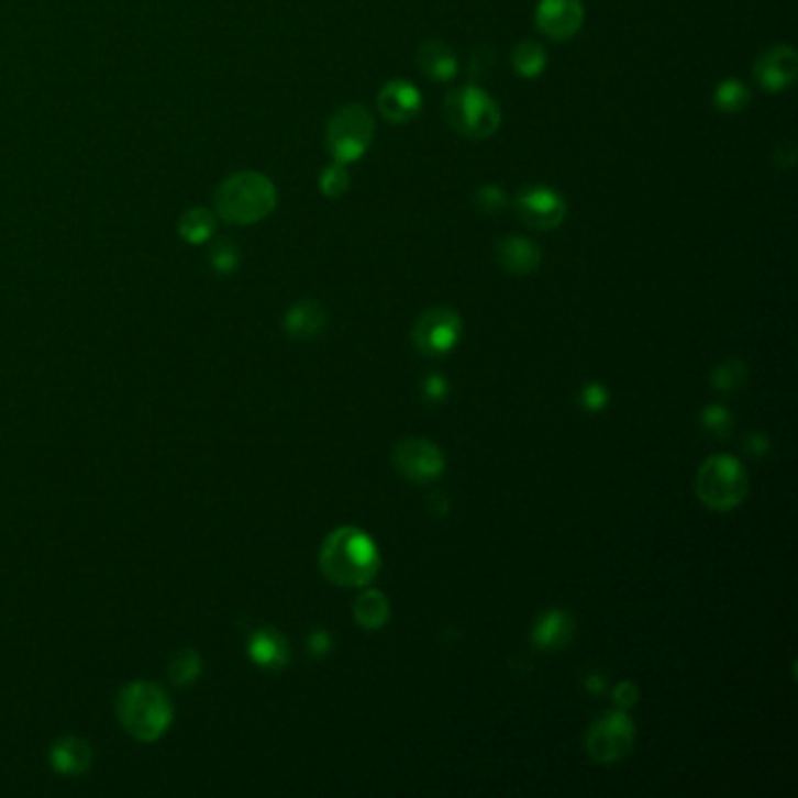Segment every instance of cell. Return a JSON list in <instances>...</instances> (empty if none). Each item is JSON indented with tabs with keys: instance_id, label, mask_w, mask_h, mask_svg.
<instances>
[{
	"instance_id": "obj_8",
	"label": "cell",
	"mask_w": 798,
	"mask_h": 798,
	"mask_svg": "<svg viewBox=\"0 0 798 798\" xmlns=\"http://www.w3.org/2000/svg\"><path fill=\"white\" fill-rule=\"evenodd\" d=\"M462 337V317L450 307H431L414 323L412 342L424 356L447 354Z\"/></svg>"
},
{
	"instance_id": "obj_33",
	"label": "cell",
	"mask_w": 798,
	"mask_h": 798,
	"mask_svg": "<svg viewBox=\"0 0 798 798\" xmlns=\"http://www.w3.org/2000/svg\"><path fill=\"white\" fill-rule=\"evenodd\" d=\"M310 646H312V651H314V653H325V651L331 649L329 634H325V632H314V634H312V640H310Z\"/></svg>"
},
{
	"instance_id": "obj_28",
	"label": "cell",
	"mask_w": 798,
	"mask_h": 798,
	"mask_svg": "<svg viewBox=\"0 0 798 798\" xmlns=\"http://www.w3.org/2000/svg\"><path fill=\"white\" fill-rule=\"evenodd\" d=\"M474 202H476L478 211H483V213H501L506 209V204H508V199H506V192L501 188L483 186V188L476 190Z\"/></svg>"
},
{
	"instance_id": "obj_17",
	"label": "cell",
	"mask_w": 798,
	"mask_h": 798,
	"mask_svg": "<svg viewBox=\"0 0 798 798\" xmlns=\"http://www.w3.org/2000/svg\"><path fill=\"white\" fill-rule=\"evenodd\" d=\"M497 263L511 275H532L541 265V251L524 237H503L497 242Z\"/></svg>"
},
{
	"instance_id": "obj_5",
	"label": "cell",
	"mask_w": 798,
	"mask_h": 798,
	"mask_svg": "<svg viewBox=\"0 0 798 798\" xmlns=\"http://www.w3.org/2000/svg\"><path fill=\"white\" fill-rule=\"evenodd\" d=\"M698 499L712 511H733L747 497V470L731 455L705 459L696 476Z\"/></svg>"
},
{
	"instance_id": "obj_23",
	"label": "cell",
	"mask_w": 798,
	"mask_h": 798,
	"mask_svg": "<svg viewBox=\"0 0 798 798\" xmlns=\"http://www.w3.org/2000/svg\"><path fill=\"white\" fill-rule=\"evenodd\" d=\"M202 673V656L195 649H180L174 653L169 661V681L178 688H186L195 684V679Z\"/></svg>"
},
{
	"instance_id": "obj_12",
	"label": "cell",
	"mask_w": 798,
	"mask_h": 798,
	"mask_svg": "<svg viewBox=\"0 0 798 798\" xmlns=\"http://www.w3.org/2000/svg\"><path fill=\"white\" fill-rule=\"evenodd\" d=\"M796 70V52L789 45H775L758 57L754 66V78L766 92H785L787 87L794 85Z\"/></svg>"
},
{
	"instance_id": "obj_2",
	"label": "cell",
	"mask_w": 798,
	"mask_h": 798,
	"mask_svg": "<svg viewBox=\"0 0 798 798\" xmlns=\"http://www.w3.org/2000/svg\"><path fill=\"white\" fill-rule=\"evenodd\" d=\"M115 714L126 735L151 745L169 731L174 705L162 686L153 681H132L118 694Z\"/></svg>"
},
{
	"instance_id": "obj_22",
	"label": "cell",
	"mask_w": 798,
	"mask_h": 798,
	"mask_svg": "<svg viewBox=\"0 0 798 798\" xmlns=\"http://www.w3.org/2000/svg\"><path fill=\"white\" fill-rule=\"evenodd\" d=\"M513 68L518 76L534 80L543 70H546V49L534 41H522L513 49Z\"/></svg>"
},
{
	"instance_id": "obj_1",
	"label": "cell",
	"mask_w": 798,
	"mask_h": 798,
	"mask_svg": "<svg viewBox=\"0 0 798 798\" xmlns=\"http://www.w3.org/2000/svg\"><path fill=\"white\" fill-rule=\"evenodd\" d=\"M319 567L323 576L342 588H363L379 572V551L375 541L356 528H340L325 536Z\"/></svg>"
},
{
	"instance_id": "obj_13",
	"label": "cell",
	"mask_w": 798,
	"mask_h": 798,
	"mask_svg": "<svg viewBox=\"0 0 798 798\" xmlns=\"http://www.w3.org/2000/svg\"><path fill=\"white\" fill-rule=\"evenodd\" d=\"M377 108L389 122L403 124L414 120L422 111V95L412 82L391 80L377 95Z\"/></svg>"
},
{
	"instance_id": "obj_25",
	"label": "cell",
	"mask_w": 798,
	"mask_h": 798,
	"mask_svg": "<svg viewBox=\"0 0 798 798\" xmlns=\"http://www.w3.org/2000/svg\"><path fill=\"white\" fill-rule=\"evenodd\" d=\"M350 186H352V176L347 169H344V165H340V162H335V165H331V167H325L319 176V188H321L323 197L337 199L350 190Z\"/></svg>"
},
{
	"instance_id": "obj_24",
	"label": "cell",
	"mask_w": 798,
	"mask_h": 798,
	"mask_svg": "<svg viewBox=\"0 0 798 798\" xmlns=\"http://www.w3.org/2000/svg\"><path fill=\"white\" fill-rule=\"evenodd\" d=\"M747 103H750V89H747V85H742L735 78H729V80L719 82L717 92H714V106H717L719 113L735 115L740 111H745Z\"/></svg>"
},
{
	"instance_id": "obj_19",
	"label": "cell",
	"mask_w": 798,
	"mask_h": 798,
	"mask_svg": "<svg viewBox=\"0 0 798 798\" xmlns=\"http://www.w3.org/2000/svg\"><path fill=\"white\" fill-rule=\"evenodd\" d=\"M572 634L574 621L569 619V613L555 609L541 616V621L534 628V644H539L541 649H559L572 640Z\"/></svg>"
},
{
	"instance_id": "obj_11",
	"label": "cell",
	"mask_w": 798,
	"mask_h": 798,
	"mask_svg": "<svg viewBox=\"0 0 798 798\" xmlns=\"http://www.w3.org/2000/svg\"><path fill=\"white\" fill-rule=\"evenodd\" d=\"M584 5L580 0H541L536 8V26L555 43H565L584 26Z\"/></svg>"
},
{
	"instance_id": "obj_21",
	"label": "cell",
	"mask_w": 798,
	"mask_h": 798,
	"mask_svg": "<svg viewBox=\"0 0 798 798\" xmlns=\"http://www.w3.org/2000/svg\"><path fill=\"white\" fill-rule=\"evenodd\" d=\"M213 230H215V218L204 207H195V209L186 211L184 218L178 221L180 240L195 244V246L209 242Z\"/></svg>"
},
{
	"instance_id": "obj_15",
	"label": "cell",
	"mask_w": 798,
	"mask_h": 798,
	"mask_svg": "<svg viewBox=\"0 0 798 798\" xmlns=\"http://www.w3.org/2000/svg\"><path fill=\"white\" fill-rule=\"evenodd\" d=\"M417 66H420V70L433 82H447L452 78H457L459 73L457 54L452 52L447 43L435 38L417 47Z\"/></svg>"
},
{
	"instance_id": "obj_20",
	"label": "cell",
	"mask_w": 798,
	"mask_h": 798,
	"mask_svg": "<svg viewBox=\"0 0 798 798\" xmlns=\"http://www.w3.org/2000/svg\"><path fill=\"white\" fill-rule=\"evenodd\" d=\"M354 619L361 628L379 630L389 621V600L379 590H366L354 602Z\"/></svg>"
},
{
	"instance_id": "obj_9",
	"label": "cell",
	"mask_w": 798,
	"mask_h": 798,
	"mask_svg": "<svg viewBox=\"0 0 798 798\" xmlns=\"http://www.w3.org/2000/svg\"><path fill=\"white\" fill-rule=\"evenodd\" d=\"M394 466L398 474L412 483H429L441 478L445 455L439 445L426 439H406L394 447Z\"/></svg>"
},
{
	"instance_id": "obj_3",
	"label": "cell",
	"mask_w": 798,
	"mask_h": 798,
	"mask_svg": "<svg viewBox=\"0 0 798 798\" xmlns=\"http://www.w3.org/2000/svg\"><path fill=\"white\" fill-rule=\"evenodd\" d=\"M277 209V188L258 171H240L215 192V211L232 225H251Z\"/></svg>"
},
{
	"instance_id": "obj_6",
	"label": "cell",
	"mask_w": 798,
	"mask_h": 798,
	"mask_svg": "<svg viewBox=\"0 0 798 798\" xmlns=\"http://www.w3.org/2000/svg\"><path fill=\"white\" fill-rule=\"evenodd\" d=\"M375 138V120L358 103L342 106L325 126V151L340 165H352L368 153Z\"/></svg>"
},
{
	"instance_id": "obj_16",
	"label": "cell",
	"mask_w": 798,
	"mask_h": 798,
	"mask_svg": "<svg viewBox=\"0 0 798 798\" xmlns=\"http://www.w3.org/2000/svg\"><path fill=\"white\" fill-rule=\"evenodd\" d=\"M248 656L263 669H284L288 665L290 651L281 632L275 628H261L248 638Z\"/></svg>"
},
{
	"instance_id": "obj_31",
	"label": "cell",
	"mask_w": 798,
	"mask_h": 798,
	"mask_svg": "<svg viewBox=\"0 0 798 798\" xmlns=\"http://www.w3.org/2000/svg\"><path fill=\"white\" fill-rule=\"evenodd\" d=\"M638 698H640V691H638V686H634L632 681H623V684L616 686L613 700L619 702L621 707H632L634 702H638Z\"/></svg>"
},
{
	"instance_id": "obj_18",
	"label": "cell",
	"mask_w": 798,
	"mask_h": 798,
	"mask_svg": "<svg viewBox=\"0 0 798 798\" xmlns=\"http://www.w3.org/2000/svg\"><path fill=\"white\" fill-rule=\"evenodd\" d=\"M325 325L323 307L314 300H302L290 307L284 319V329L290 337L296 340H312L317 337Z\"/></svg>"
},
{
	"instance_id": "obj_14",
	"label": "cell",
	"mask_w": 798,
	"mask_h": 798,
	"mask_svg": "<svg viewBox=\"0 0 798 798\" xmlns=\"http://www.w3.org/2000/svg\"><path fill=\"white\" fill-rule=\"evenodd\" d=\"M92 761H95L92 745H89L87 740L76 738V735H68V738L57 740L49 750L52 771L64 775V777L85 775L89 768H92Z\"/></svg>"
},
{
	"instance_id": "obj_27",
	"label": "cell",
	"mask_w": 798,
	"mask_h": 798,
	"mask_svg": "<svg viewBox=\"0 0 798 798\" xmlns=\"http://www.w3.org/2000/svg\"><path fill=\"white\" fill-rule=\"evenodd\" d=\"M209 261H211V267L218 271V275H232V271L240 267L242 256H240V248L237 246H234L228 240H223V242H218L211 248Z\"/></svg>"
},
{
	"instance_id": "obj_26",
	"label": "cell",
	"mask_w": 798,
	"mask_h": 798,
	"mask_svg": "<svg viewBox=\"0 0 798 798\" xmlns=\"http://www.w3.org/2000/svg\"><path fill=\"white\" fill-rule=\"evenodd\" d=\"M745 363L740 361H729L719 366L712 375V385L719 391H735L738 387L745 385Z\"/></svg>"
},
{
	"instance_id": "obj_32",
	"label": "cell",
	"mask_w": 798,
	"mask_h": 798,
	"mask_svg": "<svg viewBox=\"0 0 798 798\" xmlns=\"http://www.w3.org/2000/svg\"><path fill=\"white\" fill-rule=\"evenodd\" d=\"M445 379L443 377H439V375H435V377H429L426 379V385H424V391H426V396L429 398H433V401H439V398H443L445 396Z\"/></svg>"
},
{
	"instance_id": "obj_7",
	"label": "cell",
	"mask_w": 798,
	"mask_h": 798,
	"mask_svg": "<svg viewBox=\"0 0 798 798\" xmlns=\"http://www.w3.org/2000/svg\"><path fill=\"white\" fill-rule=\"evenodd\" d=\"M634 745V723L623 712H609L597 719L586 735V750L597 764H616Z\"/></svg>"
},
{
	"instance_id": "obj_29",
	"label": "cell",
	"mask_w": 798,
	"mask_h": 798,
	"mask_svg": "<svg viewBox=\"0 0 798 798\" xmlns=\"http://www.w3.org/2000/svg\"><path fill=\"white\" fill-rule=\"evenodd\" d=\"M702 422H705V426L710 429V431L723 433V429L731 426V414L725 412L723 408H719V406H712V408H707L702 412Z\"/></svg>"
},
{
	"instance_id": "obj_4",
	"label": "cell",
	"mask_w": 798,
	"mask_h": 798,
	"mask_svg": "<svg viewBox=\"0 0 798 798\" xmlns=\"http://www.w3.org/2000/svg\"><path fill=\"white\" fill-rule=\"evenodd\" d=\"M443 115L452 130L470 141L489 138L501 124L499 103L476 85H466L450 92L443 106Z\"/></svg>"
},
{
	"instance_id": "obj_30",
	"label": "cell",
	"mask_w": 798,
	"mask_h": 798,
	"mask_svg": "<svg viewBox=\"0 0 798 798\" xmlns=\"http://www.w3.org/2000/svg\"><path fill=\"white\" fill-rule=\"evenodd\" d=\"M607 389L602 385H588L584 389V396H580V403H584L588 410H600L607 406Z\"/></svg>"
},
{
	"instance_id": "obj_10",
	"label": "cell",
	"mask_w": 798,
	"mask_h": 798,
	"mask_svg": "<svg viewBox=\"0 0 798 798\" xmlns=\"http://www.w3.org/2000/svg\"><path fill=\"white\" fill-rule=\"evenodd\" d=\"M516 213L524 225L536 230H555L565 221L567 204L553 188L532 186L520 190L516 199Z\"/></svg>"
}]
</instances>
